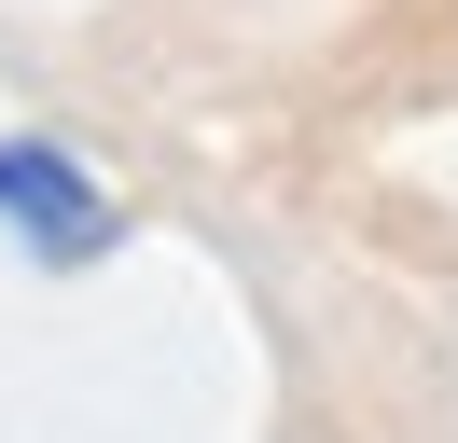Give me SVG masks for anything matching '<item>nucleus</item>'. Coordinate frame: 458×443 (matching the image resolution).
I'll return each mask as SVG.
<instances>
[{"label": "nucleus", "instance_id": "nucleus-1", "mask_svg": "<svg viewBox=\"0 0 458 443\" xmlns=\"http://www.w3.org/2000/svg\"><path fill=\"white\" fill-rule=\"evenodd\" d=\"M0 236H29L42 263H98V249L125 236V208L98 194L84 153H56V138H0Z\"/></svg>", "mask_w": 458, "mask_h": 443}]
</instances>
